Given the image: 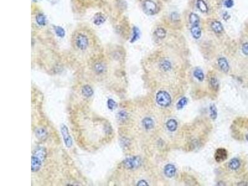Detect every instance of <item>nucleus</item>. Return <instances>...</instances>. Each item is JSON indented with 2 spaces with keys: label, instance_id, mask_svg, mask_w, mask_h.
Returning a JSON list of instances; mask_svg holds the SVG:
<instances>
[{
  "label": "nucleus",
  "instance_id": "f257e3e1",
  "mask_svg": "<svg viewBox=\"0 0 248 186\" xmlns=\"http://www.w3.org/2000/svg\"><path fill=\"white\" fill-rule=\"evenodd\" d=\"M46 156V151L44 148H39L36 150L31 159V170L32 172H37L41 168Z\"/></svg>",
  "mask_w": 248,
  "mask_h": 186
},
{
  "label": "nucleus",
  "instance_id": "f03ea898",
  "mask_svg": "<svg viewBox=\"0 0 248 186\" xmlns=\"http://www.w3.org/2000/svg\"><path fill=\"white\" fill-rule=\"evenodd\" d=\"M123 167L127 169H135L142 164V159L139 156H132L124 159L122 162Z\"/></svg>",
  "mask_w": 248,
  "mask_h": 186
},
{
  "label": "nucleus",
  "instance_id": "7ed1b4c3",
  "mask_svg": "<svg viewBox=\"0 0 248 186\" xmlns=\"http://www.w3.org/2000/svg\"><path fill=\"white\" fill-rule=\"evenodd\" d=\"M157 103L163 107H167L171 103V97L165 91H159L156 97Z\"/></svg>",
  "mask_w": 248,
  "mask_h": 186
},
{
  "label": "nucleus",
  "instance_id": "20e7f679",
  "mask_svg": "<svg viewBox=\"0 0 248 186\" xmlns=\"http://www.w3.org/2000/svg\"><path fill=\"white\" fill-rule=\"evenodd\" d=\"M75 43L79 50H86L89 45L88 38L84 34H79L75 38Z\"/></svg>",
  "mask_w": 248,
  "mask_h": 186
},
{
  "label": "nucleus",
  "instance_id": "39448f33",
  "mask_svg": "<svg viewBox=\"0 0 248 186\" xmlns=\"http://www.w3.org/2000/svg\"><path fill=\"white\" fill-rule=\"evenodd\" d=\"M60 131L64 145L67 148H71L73 145V140L70 135H69L68 127L64 124L62 125Z\"/></svg>",
  "mask_w": 248,
  "mask_h": 186
},
{
  "label": "nucleus",
  "instance_id": "423d86ee",
  "mask_svg": "<svg viewBox=\"0 0 248 186\" xmlns=\"http://www.w3.org/2000/svg\"><path fill=\"white\" fill-rule=\"evenodd\" d=\"M214 157L217 163L223 162L228 158V151L224 148H218L215 151Z\"/></svg>",
  "mask_w": 248,
  "mask_h": 186
},
{
  "label": "nucleus",
  "instance_id": "0eeeda50",
  "mask_svg": "<svg viewBox=\"0 0 248 186\" xmlns=\"http://www.w3.org/2000/svg\"><path fill=\"white\" fill-rule=\"evenodd\" d=\"M143 9L146 13L153 15L156 13V4L151 0H146L143 3Z\"/></svg>",
  "mask_w": 248,
  "mask_h": 186
},
{
  "label": "nucleus",
  "instance_id": "6e6552de",
  "mask_svg": "<svg viewBox=\"0 0 248 186\" xmlns=\"http://www.w3.org/2000/svg\"><path fill=\"white\" fill-rule=\"evenodd\" d=\"M176 172V167L173 164H167L165 167V169H164V173H165V174L169 178H172L173 176H174Z\"/></svg>",
  "mask_w": 248,
  "mask_h": 186
},
{
  "label": "nucleus",
  "instance_id": "1a4fd4ad",
  "mask_svg": "<svg viewBox=\"0 0 248 186\" xmlns=\"http://www.w3.org/2000/svg\"><path fill=\"white\" fill-rule=\"evenodd\" d=\"M218 65H219L220 68L221 70L225 73H227L229 70V65L226 60V58H220L218 59Z\"/></svg>",
  "mask_w": 248,
  "mask_h": 186
},
{
  "label": "nucleus",
  "instance_id": "9d476101",
  "mask_svg": "<svg viewBox=\"0 0 248 186\" xmlns=\"http://www.w3.org/2000/svg\"><path fill=\"white\" fill-rule=\"evenodd\" d=\"M81 93L83 96L86 97H90L93 95L94 91L90 86L86 85L82 87Z\"/></svg>",
  "mask_w": 248,
  "mask_h": 186
},
{
  "label": "nucleus",
  "instance_id": "9b49d317",
  "mask_svg": "<svg viewBox=\"0 0 248 186\" xmlns=\"http://www.w3.org/2000/svg\"><path fill=\"white\" fill-rule=\"evenodd\" d=\"M142 124L145 129L150 130L153 128L154 122L150 117H146L142 120Z\"/></svg>",
  "mask_w": 248,
  "mask_h": 186
},
{
  "label": "nucleus",
  "instance_id": "f8f14e48",
  "mask_svg": "<svg viewBox=\"0 0 248 186\" xmlns=\"http://www.w3.org/2000/svg\"><path fill=\"white\" fill-rule=\"evenodd\" d=\"M241 166V163L237 158H233L228 164V167L231 170H237Z\"/></svg>",
  "mask_w": 248,
  "mask_h": 186
},
{
  "label": "nucleus",
  "instance_id": "ddd939ff",
  "mask_svg": "<svg viewBox=\"0 0 248 186\" xmlns=\"http://www.w3.org/2000/svg\"><path fill=\"white\" fill-rule=\"evenodd\" d=\"M35 134H36V136L39 139H44L47 137L48 133H47V131L45 129L39 128V129H37L36 131H35Z\"/></svg>",
  "mask_w": 248,
  "mask_h": 186
},
{
  "label": "nucleus",
  "instance_id": "4468645a",
  "mask_svg": "<svg viewBox=\"0 0 248 186\" xmlns=\"http://www.w3.org/2000/svg\"><path fill=\"white\" fill-rule=\"evenodd\" d=\"M191 32L193 38H199L201 36V29L198 26H192L191 28Z\"/></svg>",
  "mask_w": 248,
  "mask_h": 186
},
{
  "label": "nucleus",
  "instance_id": "2eb2a0df",
  "mask_svg": "<svg viewBox=\"0 0 248 186\" xmlns=\"http://www.w3.org/2000/svg\"><path fill=\"white\" fill-rule=\"evenodd\" d=\"M160 67L164 71H168L171 69V63L170 61L167 60H163L160 62Z\"/></svg>",
  "mask_w": 248,
  "mask_h": 186
},
{
  "label": "nucleus",
  "instance_id": "dca6fc26",
  "mask_svg": "<svg viewBox=\"0 0 248 186\" xmlns=\"http://www.w3.org/2000/svg\"><path fill=\"white\" fill-rule=\"evenodd\" d=\"M167 129L170 131H174L177 128V122L174 119H170L166 122Z\"/></svg>",
  "mask_w": 248,
  "mask_h": 186
},
{
  "label": "nucleus",
  "instance_id": "f3484780",
  "mask_svg": "<svg viewBox=\"0 0 248 186\" xmlns=\"http://www.w3.org/2000/svg\"><path fill=\"white\" fill-rule=\"evenodd\" d=\"M106 19L103 16V14L101 13H97L96 14L94 17V24H95L97 26H99L102 24L104 22H105Z\"/></svg>",
  "mask_w": 248,
  "mask_h": 186
},
{
  "label": "nucleus",
  "instance_id": "a211bd4d",
  "mask_svg": "<svg viewBox=\"0 0 248 186\" xmlns=\"http://www.w3.org/2000/svg\"><path fill=\"white\" fill-rule=\"evenodd\" d=\"M94 69L95 72L97 73V74H102L104 72L106 71V66L104 65L103 63H96V64L94 65Z\"/></svg>",
  "mask_w": 248,
  "mask_h": 186
},
{
  "label": "nucleus",
  "instance_id": "6ab92c4d",
  "mask_svg": "<svg viewBox=\"0 0 248 186\" xmlns=\"http://www.w3.org/2000/svg\"><path fill=\"white\" fill-rule=\"evenodd\" d=\"M189 22L192 26H198L200 22V19L197 14L191 13L189 16Z\"/></svg>",
  "mask_w": 248,
  "mask_h": 186
},
{
  "label": "nucleus",
  "instance_id": "aec40b11",
  "mask_svg": "<svg viewBox=\"0 0 248 186\" xmlns=\"http://www.w3.org/2000/svg\"><path fill=\"white\" fill-rule=\"evenodd\" d=\"M212 28L213 31L216 33H221L223 30L222 24L218 21L213 22L212 24Z\"/></svg>",
  "mask_w": 248,
  "mask_h": 186
},
{
  "label": "nucleus",
  "instance_id": "412c9836",
  "mask_svg": "<svg viewBox=\"0 0 248 186\" xmlns=\"http://www.w3.org/2000/svg\"><path fill=\"white\" fill-rule=\"evenodd\" d=\"M197 4L198 8L202 12L205 13L208 11V6L203 0H198Z\"/></svg>",
  "mask_w": 248,
  "mask_h": 186
},
{
  "label": "nucleus",
  "instance_id": "4be33fe9",
  "mask_svg": "<svg viewBox=\"0 0 248 186\" xmlns=\"http://www.w3.org/2000/svg\"><path fill=\"white\" fill-rule=\"evenodd\" d=\"M193 76L200 81H202L204 80V75H203V73L202 70L199 69V68H197V69L194 70V71H193Z\"/></svg>",
  "mask_w": 248,
  "mask_h": 186
},
{
  "label": "nucleus",
  "instance_id": "5701e85b",
  "mask_svg": "<svg viewBox=\"0 0 248 186\" xmlns=\"http://www.w3.org/2000/svg\"><path fill=\"white\" fill-rule=\"evenodd\" d=\"M210 85L213 90L218 91L219 89V83L216 78L213 77L210 80Z\"/></svg>",
  "mask_w": 248,
  "mask_h": 186
},
{
  "label": "nucleus",
  "instance_id": "b1692460",
  "mask_svg": "<svg viewBox=\"0 0 248 186\" xmlns=\"http://www.w3.org/2000/svg\"><path fill=\"white\" fill-rule=\"evenodd\" d=\"M36 21L40 26H45L46 24V18L42 14H39L36 16Z\"/></svg>",
  "mask_w": 248,
  "mask_h": 186
},
{
  "label": "nucleus",
  "instance_id": "393cba45",
  "mask_svg": "<svg viewBox=\"0 0 248 186\" xmlns=\"http://www.w3.org/2000/svg\"><path fill=\"white\" fill-rule=\"evenodd\" d=\"M210 117L213 120H215L217 117V109L215 104H211L210 106Z\"/></svg>",
  "mask_w": 248,
  "mask_h": 186
},
{
  "label": "nucleus",
  "instance_id": "a878e982",
  "mask_svg": "<svg viewBox=\"0 0 248 186\" xmlns=\"http://www.w3.org/2000/svg\"><path fill=\"white\" fill-rule=\"evenodd\" d=\"M187 102H188V100H187L186 97H182V98H181L179 101L178 103L177 104V108L178 109H183L184 107L187 105Z\"/></svg>",
  "mask_w": 248,
  "mask_h": 186
},
{
  "label": "nucleus",
  "instance_id": "bb28decb",
  "mask_svg": "<svg viewBox=\"0 0 248 186\" xmlns=\"http://www.w3.org/2000/svg\"><path fill=\"white\" fill-rule=\"evenodd\" d=\"M117 117H118V119L119 120L123 122L128 119V114L125 111L122 110L118 112L117 114Z\"/></svg>",
  "mask_w": 248,
  "mask_h": 186
},
{
  "label": "nucleus",
  "instance_id": "cd10ccee",
  "mask_svg": "<svg viewBox=\"0 0 248 186\" xmlns=\"http://www.w3.org/2000/svg\"><path fill=\"white\" fill-rule=\"evenodd\" d=\"M55 31L57 34V35L60 37H63L65 35V32H64V29L61 27H55Z\"/></svg>",
  "mask_w": 248,
  "mask_h": 186
},
{
  "label": "nucleus",
  "instance_id": "c85d7f7f",
  "mask_svg": "<svg viewBox=\"0 0 248 186\" xmlns=\"http://www.w3.org/2000/svg\"><path fill=\"white\" fill-rule=\"evenodd\" d=\"M155 34H156V36L158 37L159 38H162L166 36V31L164 30L163 29H161V28L156 29V31H155Z\"/></svg>",
  "mask_w": 248,
  "mask_h": 186
},
{
  "label": "nucleus",
  "instance_id": "c756f323",
  "mask_svg": "<svg viewBox=\"0 0 248 186\" xmlns=\"http://www.w3.org/2000/svg\"><path fill=\"white\" fill-rule=\"evenodd\" d=\"M140 37V31H139L137 27H135L133 29V37L132 38V42H133L136 41L137 39Z\"/></svg>",
  "mask_w": 248,
  "mask_h": 186
},
{
  "label": "nucleus",
  "instance_id": "7c9ffc66",
  "mask_svg": "<svg viewBox=\"0 0 248 186\" xmlns=\"http://www.w3.org/2000/svg\"><path fill=\"white\" fill-rule=\"evenodd\" d=\"M117 107V103L112 99H109L107 101V107L109 109L113 110Z\"/></svg>",
  "mask_w": 248,
  "mask_h": 186
},
{
  "label": "nucleus",
  "instance_id": "2f4dec72",
  "mask_svg": "<svg viewBox=\"0 0 248 186\" xmlns=\"http://www.w3.org/2000/svg\"><path fill=\"white\" fill-rule=\"evenodd\" d=\"M242 52L246 55H248V43H245L242 45Z\"/></svg>",
  "mask_w": 248,
  "mask_h": 186
},
{
  "label": "nucleus",
  "instance_id": "473e14b6",
  "mask_svg": "<svg viewBox=\"0 0 248 186\" xmlns=\"http://www.w3.org/2000/svg\"><path fill=\"white\" fill-rule=\"evenodd\" d=\"M224 4L226 8H230L234 5V2H233V0H225Z\"/></svg>",
  "mask_w": 248,
  "mask_h": 186
},
{
  "label": "nucleus",
  "instance_id": "72a5a7b5",
  "mask_svg": "<svg viewBox=\"0 0 248 186\" xmlns=\"http://www.w3.org/2000/svg\"><path fill=\"white\" fill-rule=\"evenodd\" d=\"M137 185H145V186L146 185V186H148V183L145 180H141L138 183Z\"/></svg>",
  "mask_w": 248,
  "mask_h": 186
},
{
  "label": "nucleus",
  "instance_id": "f704fd0d",
  "mask_svg": "<svg viewBox=\"0 0 248 186\" xmlns=\"http://www.w3.org/2000/svg\"><path fill=\"white\" fill-rule=\"evenodd\" d=\"M230 17V16L228 14V13H225L224 14H223V19H225V20H228V19Z\"/></svg>",
  "mask_w": 248,
  "mask_h": 186
},
{
  "label": "nucleus",
  "instance_id": "c9c22d12",
  "mask_svg": "<svg viewBox=\"0 0 248 186\" xmlns=\"http://www.w3.org/2000/svg\"><path fill=\"white\" fill-rule=\"evenodd\" d=\"M246 140L248 141V134L246 135Z\"/></svg>",
  "mask_w": 248,
  "mask_h": 186
}]
</instances>
